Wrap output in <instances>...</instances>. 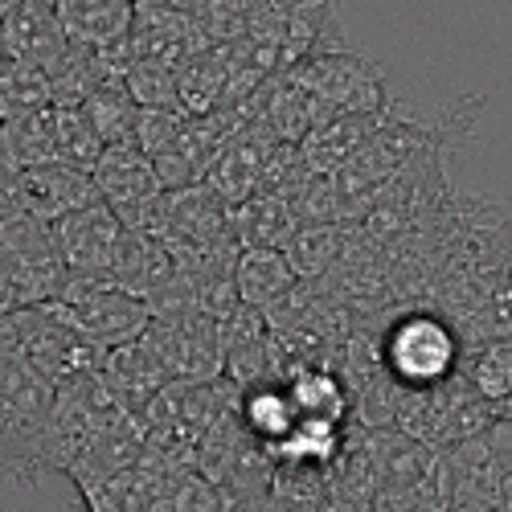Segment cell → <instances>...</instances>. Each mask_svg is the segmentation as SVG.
Wrapping results in <instances>:
<instances>
[{
    "label": "cell",
    "instance_id": "2e32d148",
    "mask_svg": "<svg viewBox=\"0 0 512 512\" xmlns=\"http://www.w3.org/2000/svg\"><path fill=\"white\" fill-rule=\"evenodd\" d=\"M41 107H54V82L46 70H33L21 62H9L0 70V123L21 119Z\"/></svg>",
    "mask_w": 512,
    "mask_h": 512
},
{
    "label": "cell",
    "instance_id": "ac0fdd59",
    "mask_svg": "<svg viewBox=\"0 0 512 512\" xmlns=\"http://www.w3.org/2000/svg\"><path fill=\"white\" fill-rule=\"evenodd\" d=\"M123 82H127V95L136 99L140 111H185L181 95H177V70L136 58V66L127 70Z\"/></svg>",
    "mask_w": 512,
    "mask_h": 512
},
{
    "label": "cell",
    "instance_id": "3957f363",
    "mask_svg": "<svg viewBox=\"0 0 512 512\" xmlns=\"http://www.w3.org/2000/svg\"><path fill=\"white\" fill-rule=\"evenodd\" d=\"M0 250H5V259H9V267L17 275L25 308L54 304L58 295L66 291L70 275H66V263L58 254L54 226L37 222L33 213H25V209H13V213L0 218Z\"/></svg>",
    "mask_w": 512,
    "mask_h": 512
},
{
    "label": "cell",
    "instance_id": "d6986e66",
    "mask_svg": "<svg viewBox=\"0 0 512 512\" xmlns=\"http://www.w3.org/2000/svg\"><path fill=\"white\" fill-rule=\"evenodd\" d=\"M484 336H488V345H492V340H512V275L492 291L488 320H484Z\"/></svg>",
    "mask_w": 512,
    "mask_h": 512
},
{
    "label": "cell",
    "instance_id": "52a82bcc",
    "mask_svg": "<svg viewBox=\"0 0 512 512\" xmlns=\"http://www.w3.org/2000/svg\"><path fill=\"white\" fill-rule=\"evenodd\" d=\"M0 41H5L9 62L46 70L50 78L70 58V50H74V41L58 25V13L46 9V5H29V0H25V5L5 25H0Z\"/></svg>",
    "mask_w": 512,
    "mask_h": 512
},
{
    "label": "cell",
    "instance_id": "6da1fadb",
    "mask_svg": "<svg viewBox=\"0 0 512 512\" xmlns=\"http://www.w3.org/2000/svg\"><path fill=\"white\" fill-rule=\"evenodd\" d=\"M381 365L402 394L439 390L463 377L467 340L443 308L406 304L381 324Z\"/></svg>",
    "mask_w": 512,
    "mask_h": 512
},
{
    "label": "cell",
    "instance_id": "4fadbf2b",
    "mask_svg": "<svg viewBox=\"0 0 512 512\" xmlns=\"http://www.w3.org/2000/svg\"><path fill=\"white\" fill-rule=\"evenodd\" d=\"M9 144V156L17 160V168H37V164H58L62 148H58V107H41L29 111L21 119L0 123Z\"/></svg>",
    "mask_w": 512,
    "mask_h": 512
},
{
    "label": "cell",
    "instance_id": "8992f818",
    "mask_svg": "<svg viewBox=\"0 0 512 512\" xmlns=\"http://www.w3.org/2000/svg\"><path fill=\"white\" fill-rule=\"evenodd\" d=\"M99 197L119 213L123 226H132L140 213L164 193L152 156L140 152V144H111L95 164Z\"/></svg>",
    "mask_w": 512,
    "mask_h": 512
},
{
    "label": "cell",
    "instance_id": "8fae6325",
    "mask_svg": "<svg viewBox=\"0 0 512 512\" xmlns=\"http://www.w3.org/2000/svg\"><path fill=\"white\" fill-rule=\"evenodd\" d=\"M345 230H340V222H300L291 230V238L283 242V254H287V263L295 271V279L316 287L320 279H328L340 259H345Z\"/></svg>",
    "mask_w": 512,
    "mask_h": 512
},
{
    "label": "cell",
    "instance_id": "5b68a950",
    "mask_svg": "<svg viewBox=\"0 0 512 512\" xmlns=\"http://www.w3.org/2000/svg\"><path fill=\"white\" fill-rule=\"evenodd\" d=\"M103 201L95 173L91 168H78V164H37V168H21V185H17V205L25 213H33L37 222L58 226L70 213L87 209Z\"/></svg>",
    "mask_w": 512,
    "mask_h": 512
},
{
    "label": "cell",
    "instance_id": "9a60e30c",
    "mask_svg": "<svg viewBox=\"0 0 512 512\" xmlns=\"http://www.w3.org/2000/svg\"><path fill=\"white\" fill-rule=\"evenodd\" d=\"M463 377L472 381V390L496 410V418L512 406V340H492L467 353Z\"/></svg>",
    "mask_w": 512,
    "mask_h": 512
},
{
    "label": "cell",
    "instance_id": "30bf717a",
    "mask_svg": "<svg viewBox=\"0 0 512 512\" xmlns=\"http://www.w3.org/2000/svg\"><path fill=\"white\" fill-rule=\"evenodd\" d=\"M238 418H242V431L254 435L267 451L279 447L295 426L304 422L300 406H295L291 390H287V381H259V386H250L242 390L238 398Z\"/></svg>",
    "mask_w": 512,
    "mask_h": 512
},
{
    "label": "cell",
    "instance_id": "277c9868",
    "mask_svg": "<svg viewBox=\"0 0 512 512\" xmlns=\"http://www.w3.org/2000/svg\"><path fill=\"white\" fill-rule=\"evenodd\" d=\"M54 238H58V254H62L70 279L111 283V271L119 263L127 226L107 201H95L87 209L70 213V218H62L54 226Z\"/></svg>",
    "mask_w": 512,
    "mask_h": 512
},
{
    "label": "cell",
    "instance_id": "5bb4252c",
    "mask_svg": "<svg viewBox=\"0 0 512 512\" xmlns=\"http://www.w3.org/2000/svg\"><path fill=\"white\" fill-rule=\"evenodd\" d=\"M82 111L91 115V123L99 127L103 144H136V123H140V107L127 95V82L107 78L91 91V99L82 103Z\"/></svg>",
    "mask_w": 512,
    "mask_h": 512
},
{
    "label": "cell",
    "instance_id": "7c38bea8",
    "mask_svg": "<svg viewBox=\"0 0 512 512\" xmlns=\"http://www.w3.org/2000/svg\"><path fill=\"white\" fill-rule=\"evenodd\" d=\"M287 390L300 406L304 418H324V422H345L349 406H353V394L345 386V377L328 365H291L283 373Z\"/></svg>",
    "mask_w": 512,
    "mask_h": 512
},
{
    "label": "cell",
    "instance_id": "ba28073f",
    "mask_svg": "<svg viewBox=\"0 0 512 512\" xmlns=\"http://www.w3.org/2000/svg\"><path fill=\"white\" fill-rule=\"evenodd\" d=\"M234 287H238L242 308L267 316L300 287V279H295L287 254L279 246H246L238 250V263H234Z\"/></svg>",
    "mask_w": 512,
    "mask_h": 512
},
{
    "label": "cell",
    "instance_id": "9c48e42d",
    "mask_svg": "<svg viewBox=\"0 0 512 512\" xmlns=\"http://www.w3.org/2000/svg\"><path fill=\"white\" fill-rule=\"evenodd\" d=\"M58 25L82 50H103L132 37L136 0H58Z\"/></svg>",
    "mask_w": 512,
    "mask_h": 512
},
{
    "label": "cell",
    "instance_id": "e0dca14e",
    "mask_svg": "<svg viewBox=\"0 0 512 512\" xmlns=\"http://www.w3.org/2000/svg\"><path fill=\"white\" fill-rule=\"evenodd\" d=\"M58 148H62V160L66 164L91 168V173H95L99 156L107 152L99 127L91 123V115L82 111V107H58Z\"/></svg>",
    "mask_w": 512,
    "mask_h": 512
},
{
    "label": "cell",
    "instance_id": "7a4b0ae2",
    "mask_svg": "<svg viewBox=\"0 0 512 512\" xmlns=\"http://www.w3.org/2000/svg\"><path fill=\"white\" fill-rule=\"evenodd\" d=\"M54 308L62 312L66 324H74L103 353L136 345L156 320L140 295L111 287V283H82V279L66 283V291L54 300Z\"/></svg>",
    "mask_w": 512,
    "mask_h": 512
}]
</instances>
